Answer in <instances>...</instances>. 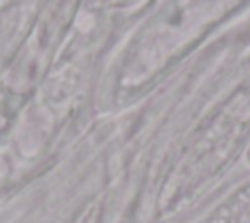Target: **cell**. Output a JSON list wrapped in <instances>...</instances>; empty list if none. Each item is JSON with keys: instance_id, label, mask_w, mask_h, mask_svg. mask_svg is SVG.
<instances>
[{"instance_id": "obj_1", "label": "cell", "mask_w": 250, "mask_h": 223, "mask_svg": "<svg viewBox=\"0 0 250 223\" xmlns=\"http://www.w3.org/2000/svg\"><path fill=\"white\" fill-rule=\"evenodd\" d=\"M248 160H250V149H248Z\"/></svg>"}]
</instances>
